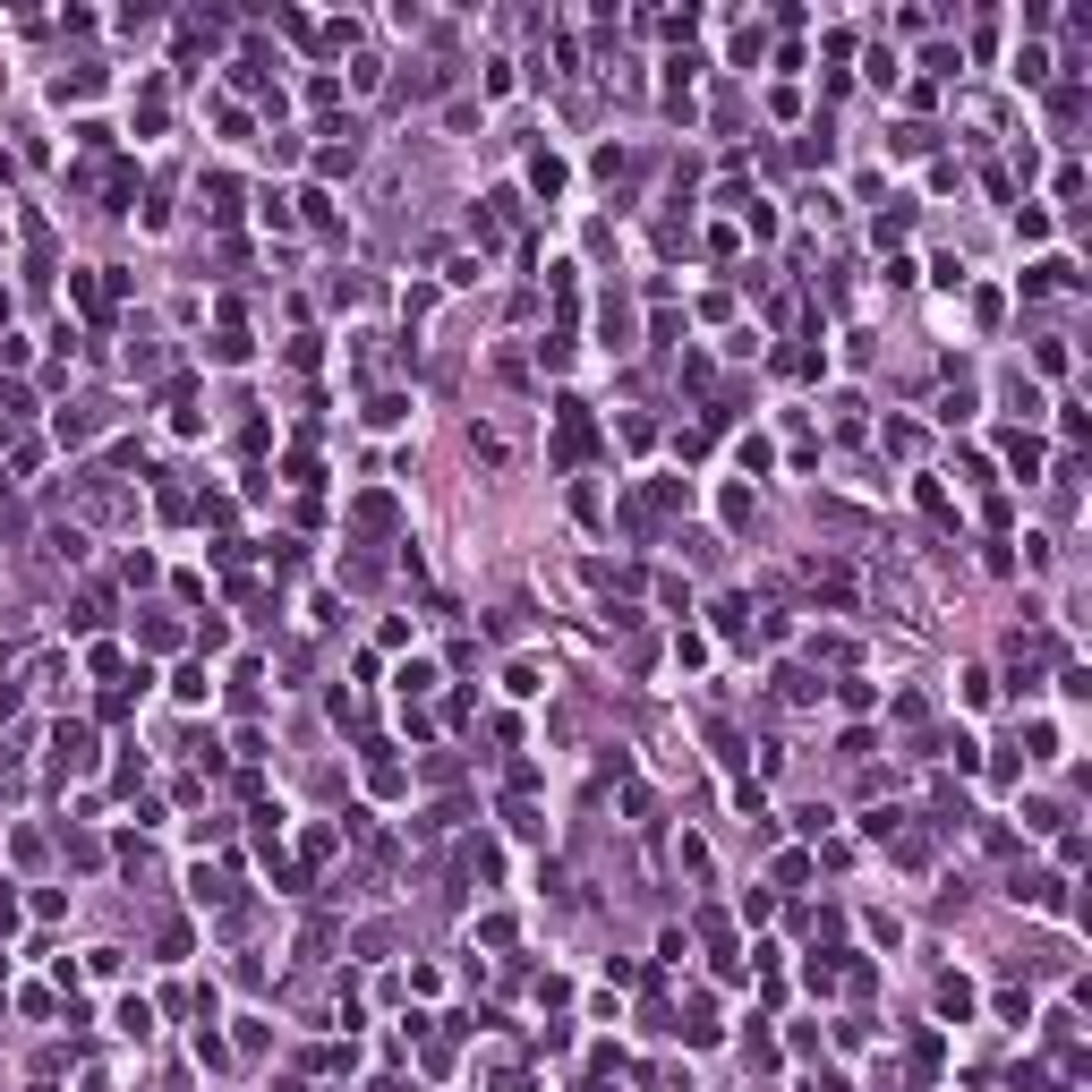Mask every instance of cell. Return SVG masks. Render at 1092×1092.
Masks as SVG:
<instances>
[{"label": "cell", "mask_w": 1092, "mask_h": 1092, "mask_svg": "<svg viewBox=\"0 0 1092 1092\" xmlns=\"http://www.w3.org/2000/svg\"><path fill=\"white\" fill-rule=\"evenodd\" d=\"M555 453L564 461L589 453V402H555Z\"/></svg>", "instance_id": "1"}, {"label": "cell", "mask_w": 1092, "mask_h": 1092, "mask_svg": "<svg viewBox=\"0 0 1092 1092\" xmlns=\"http://www.w3.org/2000/svg\"><path fill=\"white\" fill-rule=\"evenodd\" d=\"M51 760L60 768H95V726H51Z\"/></svg>", "instance_id": "2"}, {"label": "cell", "mask_w": 1092, "mask_h": 1092, "mask_svg": "<svg viewBox=\"0 0 1092 1092\" xmlns=\"http://www.w3.org/2000/svg\"><path fill=\"white\" fill-rule=\"evenodd\" d=\"M350 521H359V529H393V495H359V504H350Z\"/></svg>", "instance_id": "3"}, {"label": "cell", "mask_w": 1092, "mask_h": 1092, "mask_svg": "<svg viewBox=\"0 0 1092 1092\" xmlns=\"http://www.w3.org/2000/svg\"><path fill=\"white\" fill-rule=\"evenodd\" d=\"M529 188L555 196V188H564V163H555V154H529Z\"/></svg>", "instance_id": "4"}, {"label": "cell", "mask_w": 1092, "mask_h": 1092, "mask_svg": "<svg viewBox=\"0 0 1092 1092\" xmlns=\"http://www.w3.org/2000/svg\"><path fill=\"white\" fill-rule=\"evenodd\" d=\"M230 205H240V180H205V213L213 222H230Z\"/></svg>", "instance_id": "5"}, {"label": "cell", "mask_w": 1092, "mask_h": 1092, "mask_svg": "<svg viewBox=\"0 0 1092 1092\" xmlns=\"http://www.w3.org/2000/svg\"><path fill=\"white\" fill-rule=\"evenodd\" d=\"M1016 77L1042 86V77H1050V51H1042V43H1025V51H1016Z\"/></svg>", "instance_id": "6"}, {"label": "cell", "mask_w": 1092, "mask_h": 1092, "mask_svg": "<svg viewBox=\"0 0 1092 1092\" xmlns=\"http://www.w3.org/2000/svg\"><path fill=\"white\" fill-rule=\"evenodd\" d=\"M213 359L240 367V359H248V333H240V325H222V333H213Z\"/></svg>", "instance_id": "7"}, {"label": "cell", "mask_w": 1092, "mask_h": 1092, "mask_svg": "<svg viewBox=\"0 0 1092 1092\" xmlns=\"http://www.w3.org/2000/svg\"><path fill=\"white\" fill-rule=\"evenodd\" d=\"M1007 461H1016V478H1033V470H1042V444H1033V436H1007Z\"/></svg>", "instance_id": "8"}, {"label": "cell", "mask_w": 1092, "mask_h": 1092, "mask_svg": "<svg viewBox=\"0 0 1092 1092\" xmlns=\"http://www.w3.org/2000/svg\"><path fill=\"white\" fill-rule=\"evenodd\" d=\"M120 1033H137V1042L154 1033V1007H146V998H129V1007H120Z\"/></svg>", "instance_id": "9"}, {"label": "cell", "mask_w": 1092, "mask_h": 1092, "mask_svg": "<svg viewBox=\"0 0 1092 1092\" xmlns=\"http://www.w3.org/2000/svg\"><path fill=\"white\" fill-rule=\"evenodd\" d=\"M103 606H112V598H103V589H86V598H77V615H68V623H77V632H95V623H103Z\"/></svg>", "instance_id": "10"}, {"label": "cell", "mask_w": 1092, "mask_h": 1092, "mask_svg": "<svg viewBox=\"0 0 1092 1092\" xmlns=\"http://www.w3.org/2000/svg\"><path fill=\"white\" fill-rule=\"evenodd\" d=\"M939 1016H973V990H964V981H939Z\"/></svg>", "instance_id": "11"}, {"label": "cell", "mask_w": 1092, "mask_h": 1092, "mask_svg": "<svg viewBox=\"0 0 1092 1092\" xmlns=\"http://www.w3.org/2000/svg\"><path fill=\"white\" fill-rule=\"evenodd\" d=\"M171 691H180V700H205L213 683H205V666H180V674H171Z\"/></svg>", "instance_id": "12"}]
</instances>
